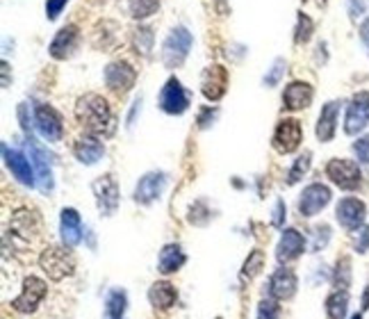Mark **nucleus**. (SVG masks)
<instances>
[{
	"instance_id": "nucleus-41",
	"label": "nucleus",
	"mask_w": 369,
	"mask_h": 319,
	"mask_svg": "<svg viewBox=\"0 0 369 319\" xmlns=\"http://www.w3.org/2000/svg\"><path fill=\"white\" fill-rule=\"evenodd\" d=\"M66 3H69V0H46V16L51 18V21H55V18L62 14Z\"/></svg>"
},
{
	"instance_id": "nucleus-28",
	"label": "nucleus",
	"mask_w": 369,
	"mask_h": 319,
	"mask_svg": "<svg viewBox=\"0 0 369 319\" xmlns=\"http://www.w3.org/2000/svg\"><path fill=\"white\" fill-rule=\"evenodd\" d=\"M158 7H160V0H121L123 12L130 18H137V21L153 16L158 12Z\"/></svg>"
},
{
	"instance_id": "nucleus-40",
	"label": "nucleus",
	"mask_w": 369,
	"mask_h": 319,
	"mask_svg": "<svg viewBox=\"0 0 369 319\" xmlns=\"http://www.w3.org/2000/svg\"><path fill=\"white\" fill-rule=\"evenodd\" d=\"M328 239H331V228H328L326 224H322V226H317L315 228V251H319V249H324L326 244H328Z\"/></svg>"
},
{
	"instance_id": "nucleus-1",
	"label": "nucleus",
	"mask_w": 369,
	"mask_h": 319,
	"mask_svg": "<svg viewBox=\"0 0 369 319\" xmlns=\"http://www.w3.org/2000/svg\"><path fill=\"white\" fill-rule=\"evenodd\" d=\"M75 119L82 125L87 135L94 137H112L116 130L114 112L108 101L99 94H85L75 103Z\"/></svg>"
},
{
	"instance_id": "nucleus-27",
	"label": "nucleus",
	"mask_w": 369,
	"mask_h": 319,
	"mask_svg": "<svg viewBox=\"0 0 369 319\" xmlns=\"http://www.w3.org/2000/svg\"><path fill=\"white\" fill-rule=\"evenodd\" d=\"M184 254L178 244H167L160 251V258H158V269L160 274H173L184 265Z\"/></svg>"
},
{
	"instance_id": "nucleus-31",
	"label": "nucleus",
	"mask_w": 369,
	"mask_h": 319,
	"mask_svg": "<svg viewBox=\"0 0 369 319\" xmlns=\"http://www.w3.org/2000/svg\"><path fill=\"white\" fill-rule=\"evenodd\" d=\"M351 285V258L342 256L337 260L335 272H333V287L335 289H349Z\"/></svg>"
},
{
	"instance_id": "nucleus-18",
	"label": "nucleus",
	"mask_w": 369,
	"mask_h": 319,
	"mask_svg": "<svg viewBox=\"0 0 369 319\" xmlns=\"http://www.w3.org/2000/svg\"><path fill=\"white\" fill-rule=\"evenodd\" d=\"M306 251V237L299 233L296 228H287L283 235H280V242L276 246V258L280 265L292 263L301 254Z\"/></svg>"
},
{
	"instance_id": "nucleus-38",
	"label": "nucleus",
	"mask_w": 369,
	"mask_h": 319,
	"mask_svg": "<svg viewBox=\"0 0 369 319\" xmlns=\"http://www.w3.org/2000/svg\"><path fill=\"white\" fill-rule=\"evenodd\" d=\"M354 153H356V158L358 162H363V164H369V135H363V137H358L354 142Z\"/></svg>"
},
{
	"instance_id": "nucleus-32",
	"label": "nucleus",
	"mask_w": 369,
	"mask_h": 319,
	"mask_svg": "<svg viewBox=\"0 0 369 319\" xmlns=\"http://www.w3.org/2000/svg\"><path fill=\"white\" fill-rule=\"evenodd\" d=\"M310 164H313V153H310V151H306L304 156H299L294 160L292 169H289V173H287V182H289V185H296V182L306 176L308 169H310Z\"/></svg>"
},
{
	"instance_id": "nucleus-24",
	"label": "nucleus",
	"mask_w": 369,
	"mask_h": 319,
	"mask_svg": "<svg viewBox=\"0 0 369 319\" xmlns=\"http://www.w3.org/2000/svg\"><path fill=\"white\" fill-rule=\"evenodd\" d=\"M12 233L23 237L25 242H30L32 235H39V217L35 210L21 208L18 212H14L12 217Z\"/></svg>"
},
{
	"instance_id": "nucleus-44",
	"label": "nucleus",
	"mask_w": 369,
	"mask_h": 319,
	"mask_svg": "<svg viewBox=\"0 0 369 319\" xmlns=\"http://www.w3.org/2000/svg\"><path fill=\"white\" fill-rule=\"evenodd\" d=\"M215 114H217V110H212V108L203 110L199 114V125H201V128H208V125L212 123V119H215Z\"/></svg>"
},
{
	"instance_id": "nucleus-25",
	"label": "nucleus",
	"mask_w": 369,
	"mask_h": 319,
	"mask_svg": "<svg viewBox=\"0 0 369 319\" xmlns=\"http://www.w3.org/2000/svg\"><path fill=\"white\" fill-rule=\"evenodd\" d=\"M73 153H75V158L77 162H82V164H96L101 158H103V144L99 137H94V135H85V137H80L75 142V146H73Z\"/></svg>"
},
{
	"instance_id": "nucleus-13",
	"label": "nucleus",
	"mask_w": 369,
	"mask_h": 319,
	"mask_svg": "<svg viewBox=\"0 0 369 319\" xmlns=\"http://www.w3.org/2000/svg\"><path fill=\"white\" fill-rule=\"evenodd\" d=\"M228 89V71L221 64L208 66L201 75V92L208 101L217 103L223 99V94Z\"/></svg>"
},
{
	"instance_id": "nucleus-12",
	"label": "nucleus",
	"mask_w": 369,
	"mask_h": 319,
	"mask_svg": "<svg viewBox=\"0 0 369 319\" xmlns=\"http://www.w3.org/2000/svg\"><path fill=\"white\" fill-rule=\"evenodd\" d=\"M301 142H304V128L296 119H283L276 125V132H274V149L278 153H294Z\"/></svg>"
},
{
	"instance_id": "nucleus-9",
	"label": "nucleus",
	"mask_w": 369,
	"mask_h": 319,
	"mask_svg": "<svg viewBox=\"0 0 369 319\" xmlns=\"http://www.w3.org/2000/svg\"><path fill=\"white\" fill-rule=\"evenodd\" d=\"M335 219L337 224L342 226L344 230H358L361 226H365V219H367V206L365 201L356 199V196H346L337 203L335 208Z\"/></svg>"
},
{
	"instance_id": "nucleus-20",
	"label": "nucleus",
	"mask_w": 369,
	"mask_h": 319,
	"mask_svg": "<svg viewBox=\"0 0 369 319\" xmlns=\"http://www.w3.org/2000/svg\"><path fill=\"white\" fill-rule=\"evenodd\" d=\"M299 287V280H296V274L292 272L289 267H280L274 272L269 280V294L278 299V301H285V299H292L294 292Z\"/></svg>"
},
{
	"instance_id": "nucleus-47",
	"label": "nucleus",
	"mask_w": 369,
	"mask_h": 319,
	"mask_svg": "<svg viewBox=\"0 0 369 319\" xmlns=\"http://www.w3.org/2000/svg\"><path fill=\"white\" fill-rule=\"evenodd\" d=\"M351 319H363V313H356V315H351Z\"/></svg>"
},
{
	"instance_id": "nucleus-3",
	"label": "nucleus",
	"mask_w": 369,
	"mask_h": 319,
	"mask_svg": "<svg viewBox=\"0 0 369 319\" xmlns=\"http://www.w3.org/2000/svg\"><path fill=\"white\" fill-rule=\"evenodd\" d=\"M326 176L331 178L335 187L344 189V192H356L363 185V171L354 160L333 158L326 164Z\"/></svg>"
},
{
	"instance_id": "nucleus-10",
	"label": "nucleus",
	"mask_w": 369,
	"mask_h": 319,
	"mask_svg": "<svg viewBox=\"0 0 369 319\" xmlns=\"http://www.w3.org/2000/svg\"><path fill=\"white\" fill-rule=\"evenodd\" d=\"M331 187H326L324 182H313L304 189V194L299 199V212L301 217H315L319 215L328 203H331Z\"/></svg>"
},
{
	"instance_id": "nucleus-33",
	"label": "nucleus",
	"mask_w": 369,
	"mask_h": 319,
	"mask_svg": "<svg viewBox=\"0 0 369 319\" xmlns=\"http://www.w3.org/2000/svg\"><path fill=\"white\" fill-rule=\"evenodd\" d=\"M132 44H135V51L146 57L153 48V30L151 27H137L132 35Z\"/></svg>"
},
{
	"instance_id": "nucleus-2",
	"label": "nucleus",
	"mask_w": 369,
	"mask_h": 319,
	"mask_svg": "<svg viewBox=\"0 0 369 319\" xmlns=\"http://www.w3.org/2000/svg\"><path fill=\"white\" fill-rule=\"evenodd\" d=\"M192 44H194V37L184 25L173 27L169 32V37L164 39L162 44V62L167 69H178L182 66V62L187 60V55L192 51Z\"/></svg>"
},
{
	"instance_id": "nucleus-4",
	"label": "nucleus",
	"mask_w": 369,
	"mask_h": 319,
	"mask_svg": "<svg viewBox=\"0 0 369 319\" xmlns=\"http://www.w3.org/2000/svg\"><path fill=\"white\" fill-rule=\"evenodd\" d=\"M39 265H42V269L51 280H64L66 276L73 274L75 260L71 256V251L60 246H48L44 254L39 256Z\"/></svg>"
},
{
	"instance_id": "nucleus-8",
	"label": "nucleus",
	"mask_w": 369,
	"mask_h": 319,
	"mask_svg": "<svg viewBox=\"0 0 369 319\" xmlns=\"http://www.w3.org/2000/svg\"><path fill=\"white\" fill-rule=\"evenodd\" d=\"M94 196H96V206H99L103 217H112L116 208H119V185H116L114 176L105 173V176L96 178L92 182Z\"/></svg>"
},
{
	"instance_id": "nucleus-19",
	"label": "nucleus",
	"mask_w": 369,
	"mask_h": 319,
	"mask_svg": "<svg viewBox=\"0 0 369 319\" xmlns=\"http://www.w3.org/2000/svg\"><path fill=\"white\" fill-rule=\"evenodd\" d=\"M339 110H342V103L339 101H328L322 112H319V119H317V128L315 135L319 142H333L335 137V130H337V117H339Z\"/></svg>"
},
{
	"instance_id": "nucleus-16",
	"label": "nucleus",
	"mask_w": 369,
	"mask_h": 319,
	"mask_svg": "<svg viewBox=\"0 0 369 319\" xmlns=\"http://www.w3.org/2000/svg\"><path fill=\"white\" fill-rule=\"evenodd\" d=\"M167 185V176L162 171H151L146 176H142L137 187H135V203L139 206H151L153 201H158L160 194Z\"/></svg>"
},
{
	"instance_id": "nucleus-5",
	"label": "nucleus",
	"mask_w": 369,
	"mask_h": 319,
	"mask_svg": "<svg viewBox=\"0 0 369 319\" xmlns=\"http://www.w3.org/2000/svg\"><path fill=\"white\" fill-rule=\"evenodd\" d=\"M369 125V92H358L346 105L344 114V132L349 137L361 135Z\"/></svg>"
},
{
	"instance_id": "nucleus-34",
	"label": "nucleus",
	"mask_w": 369,
	"mask_h": 319,
	"mask_svg": "<svg viewBox=\"0 0 369 319\" xmlns=\"http://www.w3.org/2000/svg\"><path fill=\"white\" fill-rule=\"evenodd\" d=\"M313 30H315L313 18L306 16V14H299L296 27H294V42H296V44H308L310 37H313Z\"/></svg>"
},
{
	"instance_id": "nucleus-39",
	"label": "nucleus",
	"mask_w": 369,
	"mask_h": 319,
	"mask_svg": "<svg viewBox=\"0 0 369 319\" xmlns=\"http://www.w3.org/2000/svg\"><path fill=\"white\" fill-rule=\"evenodd\" d=\"M278 317V304L274 299H265L258 306V319H276Z\"/></svg>"
},
{
	"instance_id": "nucleus-21",
	"label": "nucleus",
	"mask_w": 369,
	"mask_h": 319,
	"mask_svg": "<svg viewBox=\"0 0 369 319\" xmlns=\"http://www.w3.org/2000/svg\"><path fill=\"white\" fill-rule=\"evenodd\" d=\"M60 235L66 249H73L80 244L82 239V221L77 210L73 208H64L62 210V217H60Z\"/></svg>"
},
{
	"instance_id": "nucleus-23",
	"label": "nucleus",
	"mask_w": 369,
	"mask_h": 319,
	"mask_svg": "<svg viewBox=\"0 0 369 319\" xmlns=\"http://www.w3.org/2000/svg\"><path fill=\"white\" fill-rule=\"evenodd\" d=\"M313 96H315V92H313V87H310L308 82H289L287 87H285V92H283V105L287 110H292V112H296V110H306L310 103H313Z\"/></svg>"
},
{
	"instance_id": "nucleus-45",
	"label": "nucleus",
	"mask_w": 369,
	"mask_h": 319,
	"mask_svg": "<svg viewBox=\"0 0 369 319\" xmlns=\"http://www.w3.org/2000/svg\"><path fill=\"white\" fill-rule=\"evenodd\" d=\"M358 35H361V42H363L365 51H367V55H369V16L361 23V30H358Z\"/></svg>"
},
{
	"instance_id": "nucleus-42",
	"label": "nucleus",
	"mask_w": 369,
	"mask_h": 319,
	"mask_svg": "<svg viewBox=\"0 0 369 319\" xmlns=\"http://www.w3.org/2000/svg\"><path fill=\"white\" fill-rule=\"evenodd\" d=\"M283 219H285V203L283 201H276V208H274V217H271V224L276 228H283Z\"/></svg>"
},
{
	"instance_id": "nucleus-37",
	"label": "nucleus",
	"mask_w": 369,
	"mask_h": 319,
	"mask_svg": "<svg viewBox=\"0 0 369 319\" xmlns=\"http://www.w3.org/2000/svg\"><path fill=\"white\" fill-rule=\"evenodd\" d=\"M354 251L356 254L365 256L369 251V226H361L358 230H354Z\"/></svg>"
},
{
	"instance_id": "nucleus-17",
	"label": "nucleus",
	"mask_w": 369,
	"mask_h": 319,
	"mask_svg": "<svg viewBox=\"0 0 369 319\" xmlns=\"http://www.w3.org/2000/svg\"><path fill=\"white\" fill-rule=\"evenodd\" d=\"M3 158H5V164L9 167V171L14 173V178L21 182V185H25V187H35L37 185L30 158H25L21 151L9 149V146H3Z\"/></svg>"
},
{
	"instance_id": "nucleus-14",
	"label": "nucleus",
	"mask_w": 369,
	"mask_h": 319,
	"mask_svg": "<svg viewBox=\"0 0 369 319\" xmlns=\"http://www.w3.org/2000/svg\"><path fill=\"white\" fill-rule=\"evenodd\" d=\"M135 80H137V71L128 62H112L105 69V85L110 87V92L119 96L128 94L135 87Z\"/></svg>"
},
{
	"instance_id": "nucleus-22",
	"label": "nucleus",
	"mask_w": 369,
	"mask_h": 319,
	"mask_svg": "<svg viewBox=\"0 0 369 319\" xmlns=\"http://www.w3.org/2000/svg\"><path fill=\"white\" fill-rule=\"evenodd\" d=\"M75 48H77V27L64 25L62 30L55 35V39L51 42L48 53H51L53 60H66V57L73 55Z\"/></svg>"
},
{
	"instance_id": "nucleus-43",
	"label": "nucleus",
	"mask_w": 369,
	"mask_h": 319,
	"mask_svg": "<svg viewBox=\"0 0 369 319\" xmlns=\"http://www.w3.org/2000/svg\"><path fill=\"white\" fill-rule=\"evenodd\" d=\"M365 9H367V0H351L349 14H351V18H358L361 14H365Z\"/></svg>"
},
{
	"instance_id": "nucleus-6",
	"label": "nucleus",
	"mask_w": 369,
	"mask_h": 319,
	"mask_svg": "<svg viewBox=\"0 0 369 319\" xmlns=\"http://www.w3.org/2000/svg\"><path fill=\"white\" fill-rule=\"evenodd\" d=\"M46 292H48V287H46V283H44L42 278H37V276H27V278L23 280V289H21V294H18L9 306H12L16 313H23V315L35 313L37 308H39V304L44 301Z\"/></svg>"
},
{
	"instance_id": "nucleus-15",
	"label": "nucleus",
	"mask_w": 369,
	"mask_h": 319,
	"mask_svg": "<svg viewBox=\"0 0 369 319\" xmlns=\"http://www.w3.org/2000/svg\"><path fill=\"white\" fill-rule=\"evenodd\" d=\"M27 137V151H30V162L35 164L37 169V178H39V187H42V192H53V169H51V162H48V153L46 149H42L37 144V139L32 137V135H25Z\"/></svg>"
},
{
	"instance_id": "nucleus-46",
	"label": "nucleus",
	"mask_w": 369,
	"mask_h": 319,
	"mask_svg": "<svg viewBox=\"0 0 369 319\" xmlns=\"http://www.w3.org/2000/svg\"><path fill=\"white\" fill-rule=\"evenodd\" d=\"M361 304H363V311H361V313L369 311V285H367V289H365V294H363V299H361Z\"/></svg>"
},
{
	"instance_id": "nucleus-35",
	"label": "nucleus",
	"mask_w": 369,
	"mask_h": 319,
	"mask_svg": "<svg viewBox=\"0 0 369 319\" xmlns=\"http://www.w3.org/2000/svg\"><path fill=\"white\" fill-rule=\"evenodd\" d=\"M262 265H265V254H262V251H254V254H251V256L246 258L244 267H242V276H244V278L258 276L260 269H262Z\"/></svg>"
},
{
	"instance_id": "nucleus-7",
	"label": "nucleus",
	"mask_w": 369,
	"mask_h": 319,
	"mask_svg": "<svg viewBox=\"0 0 369 319\" xmlns=\"http://www.w3.org/2000/svg\"><path fill=\"white\" fill-rule=\"evenodd\" d=\"M35 125H37L39 135H42V137L46 142H51V144L62 142V137H64L62 117H60V112H57L55 108H51V105H37Z\"/></svg>"
},
{
	"instance_id": "nucleus-29",
	"label": "nucleus",
	"mask_w": 369,
	"mask_h": 319,
	"mask_svg": "<svg viewBox=\"0 0 369 319\" xmlns=\"http://www.w3.org/2000/svg\"><path fill=\"white\" fill-rule=\"evenodd\" d=\"M349 313V292L346 289H335L326 299V315L328 319H344Z\"/></svg>"
},
{
	"instance_id": "nucleus-11",
	"label": "nucleus",
	"mask_w": 369,
	"mask_h": 319,
	"mask_svg": "<svg viewBox=\"0 0 369 319\" xmlns=\"http://www.w3.org/2000/svg\"><path fill=\"white\" fill-rule=\"evenodd\" d=\"M160 110L167 114H182L189 108V94L184 92L178 78H169L160 92Z\"/></svg>"
},
{
	"instance_id": "nucleus-26",
	"label": "nucleus",
	"mask_w": 369,
	"mask_h": 319,
	"mask_svg": "<svg viewBox=\"0 0 369 319\" xmlns=\"http://www.w3.org/2000/svg\"><path fill=\"white\" fill-rule=\"evenodd\" d=\"M178 299V292L176 287L167 280H160V283H153L151 289H149V301L153 308H158V311H169V308L176 304Z\"/></svg>"
},
{
	"instance_id": "nucleus-30",
	"label": "nucleus",
	"mask_w": 369,
	"mask_h": 319,
	"mask_svg": "<svg viewBox=\"0 0 369 319\" xmlns=\"http://www.w3.org/2000/svg\"><path fill=\"white\" fill-rule=\"evenodd\" d=\"M125 306H128V299L123 289H112L105 299V319H123Z\"/></svg>"
},
{
	"instance_id": "nucleus-36",
	"label": "nucleus",
	"mask_w": 369,
	"mask_h": 319,
	"mask_svg": "<svg viewBox=\"0 0 369 319\" xmlns=\"http://www.w3.org/2000/svg\"><path fill=\"white\" fill-rule=\"evenodd\" d=\"M285 69H287V64H285V60L283 57H278V60H274V64H271V69H269V73L265 75V87H276L278 82H280V78L285 75Z\"/></svg>"
}]
</instances>
